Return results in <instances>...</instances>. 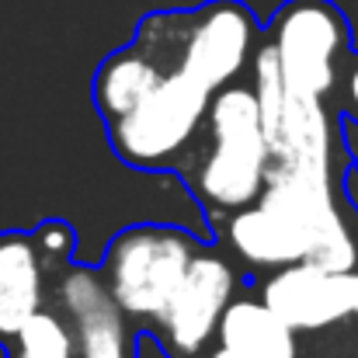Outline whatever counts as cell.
<instances>
[{
    "instance_id": "obj_1",
    "label": "cell",
    "mask_w": 358,
    "mask_h": 358,
    "mask_svg": "<svg viewBox=\"0 0 358 358\" xmlns=\"http://www.w3.org/2000/svg\"><path fill=\"white\" fill-rule=\"evenodd\" d=\"M227 240L254 268L310 261L327 271H352L358 264V243L334 195L331 167L271 160L261 195L230 213Z\"/></svg>"
},
{
    "instance_id": "obj_2",
    "label": "cell",
    "mask_w": 358,
    "mask_h": 358,
    "mask_svg": "<svg viewBox=\"0 0 358 358\" xmlns=\"http://www.w3.org/2000/svg\"><path fill=\"white\" fill-rule=\"evenodd\" d=\"M209 153L195 174V195L213 213L250 206L268 178V139L257 115V98L243 84H223L206 108Z\"/></svg>"
},
{
    "instance_id": "obj_3",
    "label": "cell",
    "mask_w": 358,
    "mask_h": 358,
    "mask_svg": "<svg viewBox=\"0 0 358 358\" xmlns=\"http://www.w3.org/2000/svg\"><path fill=\"white\" fill-rule=\"evenodd\" d=\"M209 98L213 91L185 70H160L157 84L125 115L108 122V139L132 167H167L206 122Z\"/></svg>"
},
{
    "instance_id": "obj_4",
    "label": "cell",
    "mask_w": 358,
    "mask_h": 358,
    "mask_svg": "<svg viewBox=\"0 0 358 358\" xmlns=\"http://www.w3.org/2000/svg\"><path fill=\"white\" fill-rule=\"evenodd\" d=\"M195 250V240L178 227L122 230L101 264V278L112 303L125 317L157 320Z\"/></svg>"
},
{
    "instance_id": "obj_5",
    "label": "cell",
    "mask_w": 358,
    "mask_h": 358,
    "mask_svg": "<svg viewBox=\"0 0 358 358\" xmlns=\"http://www.w3.org/2000/svg\"><path fill=\"white\" fill-rule=\"evenodd\" d=\"M278 73L292 94L320 98L338 84V59L348 49V21L331 0H289L271 21Z\"/></svg>"
},
{
    "instance_id": "obj_6",
    "label": "cell",
    "mask_w": 358,
    "mask_h": 358,
    "mask_svg": "<svg viewBox=\"0 0 358 358\" xmlns=\"http://www.w3.org/2000/svg\"><path fill=\"white\" fill-rule=\"evenodd\" d=\"M164 35L178 45V70L213 94L230 84L257 45V21L237 0H213L188 14H157Z\"/></svg>"
},
{
    "instance_id": "obj_7",
    "label": "cell",
    "mask_w": 358,
    "mask_h": 358,
    "mask_svg": "<svg viewBox=\"0 0 358 358\" xmlns=\"http://www.w3.org/2000/svg\"><path fill=\"white\" fill-rule=\"evenodd\" d=\"M358 271H327L310 261L282 264L264 282L257 299L289 327V331H324L355 317Z\"/></svg>"
},
{
    "instance_id": "obj_8",
    "label": "cell",
    "mask_w": 358,
    "mask_h": 358,
    "mask_svg": "<svg viewBox=\"0 0 358 358\" xmlns=\"http://www.w3.org/2000/svg\"><path fill=\"white\" fill-rule=\"evenodd\" d=\"M237 275L220 254H192L185 275L178 278L174 292L167 296L164 310L157 313V324L167 338V345L178 355H199L213 334L216 324L234 299Z\"/></svg>"
},
{
    "instance_id": "obj_9",
    "label": "cell",
    "mask_w": 358,
    "mask_h": 358,
    "mask_svg": "<svg viewBox=\"0 0 358 358\" xmlns=\"http://www.w3.org/2000/svg\"><path fill=\"white\" fill-rule=\"evenodd\" d=\"M59 306L70 317L73 355L77 358H132L125 313L112 303L101 271L84 264H66L56 285Z\"/></svg>"
},
{
    "instance_id": "obj_10",
    "label": "cell",
    "mask_w": 358,
    "mask_h": 358,
    "mask_svg": "<svg viewBox=\"0 0 358 358\" xmlns=\"http://www.w3.org/2000/svg\"><path fill=\"white\" fill-rule=\"evenodd\" d=\"M216 352L209 358H296V331H289L261 299H230L216 324Z\"/></svg>"
},
{
    "instance_id": "obj_11",
    "label": "cell",
    "mask_w": 358,
    "mask_h": 358,
    "mask_svg": "<svg viewBox=\"0 0 358 358\" xmlns=\"http://www.w3.org/2000/svg\"><path fill=\"white\" fill-rule=\"evenodd\" d=\"M45 264L28 234H0V341H10L21 324L42 310Z\"/></svg>"
},
{
    "instance_id": "obj_12",
    "label": "cell",
    "mask_w": 358,
    "mask_h": 358,
    "mask_svg": "<svg viewBox=\"0 0 358 358\" xmlns=\"http://www.w3.org/2000/svg\"><path fill=\"white\" fill-rule=\"evenodd\" d=\"M160 63L150 49L143 45H129L115 56H108L98 70L94 80V105L98 112L108 122H115L119 115H125L160 77Z\"/></svg>"
},
{
    "instance_id": "obj_13",
    "label": "cell",
    "mask_w": 358,
    "mask_h": 358,
    "mask_svg": "<svg viewBox=\"0 0 358 358\" xmlns=\"http://www.w3.org/2000/svg\"><path fill=\"white\" fill-rule=\"evenodd\" d=\"M10 358H77L70 324L52 310H35L10 338Z\"/></svg>"
},
{
    "instance_id": "obj_14",
    "label": "cell",
    "mask_w": 358,
    "mask_h": 358,
    "mask_svg": "<svg viewBox=\"0 0 358 358\" xmlns=\"http://www.w3.org/2000/svg\"><path fill=\"white\" fill-rule=\"evenodd\" d=\"M31 240H35V247H38V257H42L45 271H49L52 264H66L70 254H73V247H77V234H73L66 223H45Z\"/></svg>"
},
{
    "instance_id": "obj_15",
    "label": "cell",
    "mask_w": 358,
    "mask_h": 358,
    "mask_svg": "<svg viewBox=\"0 0 358 358\" xmlns=\"http://www.w3.org/2000/svg\"><path fill=\"white\" fill-rule=\"evenodd\" d=\"M345 101H348V112L358 122V56L348 63V73H345Z\"/></svg>"
},
{
    "instance_id": "obj_16",
    "label": "cell",
    "mask_w": 358,
    "mask_h": 358,
    "mask_svg": "<svg viewBox=\"0 0 358 358\" xmlns=\"http://www.w3.org/2000/svg\"><path fill=\"white\" fill-rule=\"evenodd\" d=\"M355 317H358V278H355Z\"/></svg>"
}]
</instances>
